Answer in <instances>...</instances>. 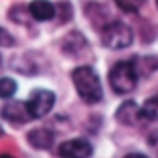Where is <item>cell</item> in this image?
Masks as SVG:
<instances>
[{
    "mask_svg": "<svg viewBox=\"0 0 158 158\" xmlns=\"http://www.w3.org/2000/svg\"><path fill=\"white\" fill-rule=\"evenodd\" d=\"M17 91V82L13 80V78H0V99H10L13 97Z\"/></svg>",
    "mask_w": 158,
    "mask_h": 158,
    "instance_id": "obj_11",
    "label": "cell"
},
{
    "mask_svg": "<svg viewBox=\"0 0 158 158\" xmlns=\"http://www.w3.org/2000/svg\"><path fill=\"white\" fill-rule=\"evenodd\" d=\"M54 102H56V95L52 91H48V89H35L30 95V99L26 101V106H28V112H30L32 119H41L52 110Z\"/></svg>",
    "mask_w": 158,
    "mask_h": 158,
    "instance_id": "obj_4",
    "label": "cell"
},
{
    "mask_svg": "<svg viewBox=\"0 0 158 158\" xmlns=\"http://www.w3.org/2000/svg\"><path fill=\"white\" fill-rule=\"evenodd\" d=\"M0 45H2V47H13L15 45V39L6 30H2V28H0Z\"/></svg>",
    "mask_w": 158,
    "mask_h": 158,
    "instance_id": "obj_13",
    "label": "cell"
},
{
    "mask_svg": "<svg viewBox=\"0 0 158 158\" xmlns=\"http://www.w3.org/2000/svg\"><path fill=\"white\" fill-rule=\"evenodd\" d=\"M115 4H117L123 11L136 13V11H138V8L143 4V0H115Z\"/></svg>",
    "mask_w": 158,
    "mask_h": 158,
    "instance_id": "obj_12",
    "label": "cell"
},
{
    "mask_svg": "<svg viewBox=\"0 0 158 158\" xmlns=\"http://www.w3.org/2000/svg\"><path fill=\"white\" fill-rule=\"evenodd\" d=\"M139 114L145 121H158V93L149 97L143 106H139Z\"/></svg>",
    "mask_w": 158,
    "mask_h": 158,
    "instance_id": "obj_10",
    "label": "cell"
},
{
    "mask_svg": "<svg viewBox=\"0 0 158 158\" xmlns=\"http://www.w3.org/2000/svg\"><path fill=\"white\" fill-rule=\"evenodd\" d=\"M156 6H158V0H156Z\"/></svg>",
    "mask_w": 158,
    "mask_h": 158,
    "instance_id": "obj_16",
    "label": "cell"
},
{
    "mask_svg": "<svg viewBox=\"0 0 158 158\" xmlns=\"http://www.w3.org/2000/svg\"><path fill=\"white\" fill-rule=\"evenodd\" d=\"M139 78V71L136 67V61H117L110 69V86L117 95H127L136 89Z\"/></svg>",
    "mask_w": 158,
    "mask_h": 158,
    "instance_id": "obj_2",
    "label": "cell"
},
{
    "mask_svg": "<svg viewBox=\"0 0 158 158\" xmlns=\"http://www.w3.org/2000/svg\"><path fill=\"white\" fill-rule=\"evenodd\" d=\"M2 134H4V128H2V127H0V136H2Z\"/></svg>",
    "mask_w": 158,
    "mask_h": 158,
    "instance_id": "obj_14",
    "label": "cell"
},
{
    "mask_svg": "<svg viewBox=\"0 0 158 158\" xmlns=\"http://www.w3.org/2000/svg\"><path fill=\"white\" fill-rule=\"evenodd\" d=\"M115 117L119 119V123L123 125H136V119H141V114H139V106L134 102V101H128V102H123L115 114Z\"/></svg>",
    "mask_w": 158,
    "mask_h": 158,
    "instance_id": "obj_9",
    "label": "cell"
},
{
    "mask_svg": "<svg viewBox=\"0 0 158 158\" xmlns=\"http://www.w3.org/2000/svg\"><path fill=\"white\" fill-rule=\"evenodd\" d=\"M0 115L4 119H8V121H13V123H26V121L32 119L26 102H19V101L4 104L2 110H0Z\"/></svg>",
    "mask_w": 158,
    "mask_h": 158,
    "instance_id": "obj_6",
    "label": "cell"
},
{
    "mask_svg": "<svg viewBox=\"0 0 158 158\" xmlns=\"http://www.w3.org/2000/svg\"><path fill=\"white\" fill-rule=\"evenodd\" d=\"M28 143L35 149H50L54 145V134L47 128H35L28 132Z\"/></svg>",
    "mask_w": 158,
    "mask_h": 158,
    "instance_id": "obj_8",
    "label": "cell"
},
{
    "mask_svg": "<svg viewBox=\"0 0 158 158\" xmlns=\"http://www.w3.org/2000/svg\"><path fill=\"white\" fill-rule=\"evenodd\" d=\"M134 34L130 30V26H127L121 21H110L101 28V41L104 47L114 48V50H121L132 45Z\"/></svg>",
    "mask_w": 158,
    "mask_h": 158,
    "instance_id": "obj_3",
    "label": "cell"
},
{
    "mask_svg": "<svg viewBox=\"0 0 158 158\" xmlns=\"http://www.w3.org/2000/svg\"><path fill=\"white\" fill-rule=\"evenodd\" d=\"M0 67H2V61H0Z\"/></svg>",
    "mask_w": 158,
    "mask_h": 158,
    "instance_id": "obj_15",
    "label": "cell"
},
{
    "mask_svg": "<svg viewBox=\"0 0 158 158\" xmlns=\"http://www.w3.org/2000/svg\"><path fill=\"white\" fill-rule=\"evenodd\" d=\"M58 154L60 156H69V158H88L93 154V145L88 139L76 138V139H69L63 141L58 147Z\"/></svg>",
    "mask_w": 158,
    "mask_h": 158,
    "instance_id": "obj_5",
    "label": "cell"
},
{
    "mask_svg": "<svg viewBox=\"0 0 158 158\" xmlns=\"http://www.w3.org/2000/svg\"><path fill=\"white\" fill-rule=\"evenodd\" d=\"M28 10H30V17L39 23L52 21L56 17V6L52 2H48V0H34L28 6Z\"/></svg>",
    "mask_w": 158,
    "mask_h": 158,
    "instance_id": "obj_7",
    "label": "cell"
},
{
    "mask_svg": "<svg viewBox=\"0 0 158 158\" xmlns=\"http://www.w3.org/2000/svg\"><path fill=\"white\" fill-rule=\"evenodd\" d=\"M73 84L76 93L88 104H97L102 101V86L99 80V74L89 65H80L73 71Z\"/></svg>",
    "mask_w": 158,
    "mask_h": 158,
    "instance_id": "obj_1",
    "label": "cell"
}]
</instances>
